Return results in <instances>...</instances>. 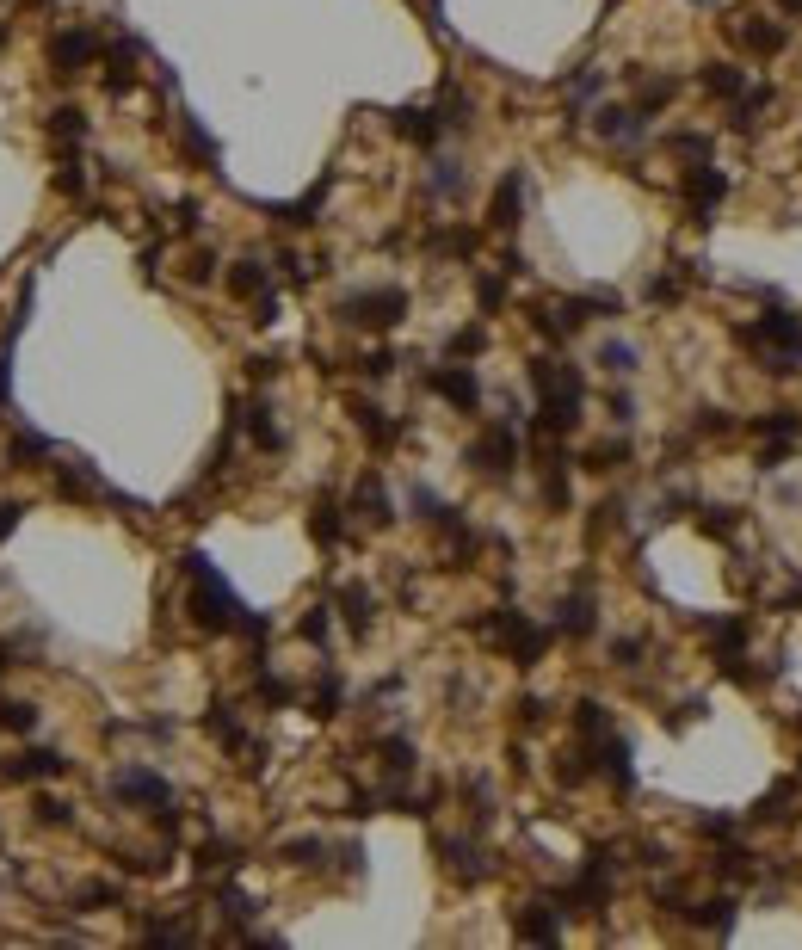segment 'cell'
<instances>
[{"label":"cell","instance_id":"obj_10","mask_svg":"<svg viewBox=\"0 0 802 950\" xmlns=\"http://www.w3.org/2000/svg\"><path fill=\"white\" fill-rule=\"evenodd\" d=\"M519 223V173L500 186V198H494V229H513Z\"/></svg>","mask_w":802,"mask_h":950},{"label":"cell","instance_id":"obj_12","mask_svg":"<svg viewBox=\"0 0 802 950\" xmlns=\"http://www.w3.org/2000/svg\"><path fill=\"white\" fill-rule=\"evenodd\" d=\"M562 630L587 636V630H593V599H568V605H562Z\"/></svg>","mask_w":802,"mask_h":950},{"label":"cell","instance_id":"obj_18","mask_svg":"<svg viewBox=\"0 0 802 950\" xmlns=\"http://www.w3.org/2000/svg\"><path fill=\"white\" fill-rule=\"evenodd\" d=\"M13 457L38 463V457H50V445H44V438H31V432H25V438H13Z\"/></svg>","mask_w":802,"mask_h":950},{"label":"cell","instance_id":"obj_1","mask_svg":"<svg viewBox=\"0 0 802 950\" xmlns=\"http://www.w3.org/2000/svg\"><path fill=\"white\" fill-rule=\"evenodd\" d=\"M531 383H537V395H543V426L568 432V426L580 420V401H587L580 371H568V364H556V358H537V364H531Z\"/></svg>","mask_w":802,"mask_h":950},{"label":"cell","instance_id":"obj_14","mask_svg":"<svg viewBox=\"0 0 802 950\" xmlns=\"http://www.w3.org/2000/svg\"><path fill=\"white\" fill-rule=\"evenodd\" d=\"M56 136H68V142H87V112H75V105H62V112H56Z\"/></svg>","mask_w":802,"mask_h":950},{"label":"cell","instance_id":"obj_17","mask_svg":"<svg viewBox=\"0 0 802 950\" xmlns=\"http://www.w3.org/2000/svg\"><path fill=\"white\" fill-rule=\"evenodd\" d=\"M346 617H352L358 630H371V593H358V587H352V593H346Z\"/></svg>","mask_w":802,"mask_h":950},{"label":"cell","instance_id":"obj_5","mask_svg":"<svg viewBox=\"0 0 802 950\" xmlns=\"http://www.w3.org/2000/svg\"><path fill=\"white\" fill-rule=\"evenodd\" d=\"M469 463H476L482 475H506V469H513V463H519V438H513V432H506V426H494V432L482 438V445H476V451H469Z\"/></svg>","mask_w":802,"mask_h":950},{"label":"cell","instance_id":"obj_13","mask_svg":"<svg viewBox=\"0 0 802 950\" xmlns=\"http://www.w3.org/2000/svg\"><path fill=\"white\" fill-rule=\"evenodd\" d=\"M0 728H19V735H31V728H38V710H31V704H0Z\"/></svg>","mask_w":802,"mask_h":950},{"label":"cell","instance_id":"obj_16","mask_svg":"<svg viewBox=\"0 0 802 950\" xmlns=\"http://www.w3.org/2000/svg\"><path fill=\"white\" fill-rule=\"evenodd\" d=\"M599 358L611 364V371H617V377H624V371H636V346H624V340H611V346H605Z\"/></svg>","mask_w":802,"mask_h":950},{"label":"cell","instance_id":"obj_2","mask_svg":"<svg viewBox=\"0 0 802 950\" xmlns=\"http://www.w3.org/2000/svg\"><path fill=\"white\" fill-rule=\"evenodd\" d=\"M741 340L772 358V371H796V358H802V321L772 309V315H759L753 327H741Z\"/></svg>","mask_w":802,"mask_h":950},{"label":"cell","instance_id":"obj_21","mask_svg":"<svg viewBox=\"0 0 802 950\" xmlns=\"http://www.w3.org/2000/svg\"><path fill=\"white\" fill-rule=\"evenodd\" d=\"M0 44H7V25H0Z\"/></svg>","mask_w":802,"mask_h":950},{"label":"cell","instance_id":"obj_7","mask_svg":"<svg viewBox=\"0 0 802 950\" xmlns=\"http://www.w3.org/2000/svg\"><path fill=\"white\" fill-rule=\"evenodd\" d=\"M118 796H130V802H155V809H173V790H167L155 772H118Z\"/></svg>","mask_w":802,"mask_h":950},{"label":"cell","instance_id":"obj_3","mask_svg":"<svg viewBox=\"0 0 802 950\" xmlns=\"http://www.w3.org/2000/svg\"><path fill=\"white\" fill-rule=\"evenodd\" d=\"M105 56V38L93 25H68V31H56V44H50V68L56 75H87V68Z\"/></svg>","mask_w":802,"mask_h":950},{"label":"cell","instance_id":"obj_8","mask_svg":"<svg viewBox=\"0 0 802 950\" xmlns=\"http://www.w3.org/2000/svg\"><path fill=\"white\" fill-rule=\"evenodd\" d=\"M432 389H439L445 401H457V408H476V395H482L469 371H432Z\"/></svg>","mask_w":802,"mask_h":950},{"label":"cell","instance_id":"obj_9","mask_svg":"<svg viewBox=\"0 0 802 950\" xmlns=\"http://www.w3.org/2000/svg\"><path fill=\"white\" fill-rule=\"evenodd\" d=\"M229 290H235V297H266V266L260 260H241L229 272Z\"/></svg>","mask_w":802,"mask_h":950},{"label":"cell","instance_id":"obj_20","mask_svg":"<svg viewBox=\"0 0 802 950\" xmlns=\"http://www.w3.org/2000/svg\"><path fill=\"white\" fill-rule=\"evenodd\" d=\"M13 525H19V506H0V537H7Z\"/></svg>","mask_w":802,"mask_h":950},{"label":"cell","instance_id":"obj_6","mask_svg":"<svg viewBox=\"0 0 802 950\" xmlns=\"http://www.w3.org/2000/svg\"><path fill=\"white\" fill-rule=\"evenodd\" d=\"M7 772H13L19 784H31V778H62V772H68V759H62V753H50V747H31V753H19V759L7 765Z\"/></svg>","mask_w":802,"mask_h":950},{"label":"cell","instance_id":"obj_15","mask_svg":"<svg viewBox=\"0 0 802 950\" xmlns=\"http://www.w3.org/2000/svg\"><path fill=\"white\" fill-rule=\"evenodd\" d=\"M519 932H525V938H556V920L543 913V901H531V913L519 920Z\"/></svg>","mask_w":802,"mask_h":950},{"label":"cell","instance_id":"obj_19","mask_svg":"<svg viewBox=\"0 0 802 950\" xmlns=\"http://www.w3.org/2000/svg\"><path fill=\"white\" fill-rule=\"evenodd\" d=\"M315 537L327 543V537H340V506H321V519H315Z\"/></svg>","mask_w":802,"mask_h":950},{"label":"cell","instance_id":"obj_4","mask_svg":"<svg viewBox=\"0 0 802 950\" xmlns=\"http://www.w3.org/2000/svg\"><path fill=\"white\" fill-rule=\"evenodd\" d=\"M401 309H408V297L401 290H371V297H352L346 303V321H364V327H395Z\"/></svg>","mask_w":802,"mask_h":950},{"label":"cell","instance_id":"obj_11","mask_svg":"<svg viewBox=\"0 0 802 950\" xmlns=\"http://www.w3.org/2000/svg\"><path fill=\"white\" fill-rule=\"evenodd\" d=\"M445 852H451V870H457V876H482V870H488V864H482V852L469 846V839H451Z\"/></svg>","mask_w":802,"mask_h":950}]
</instances>
